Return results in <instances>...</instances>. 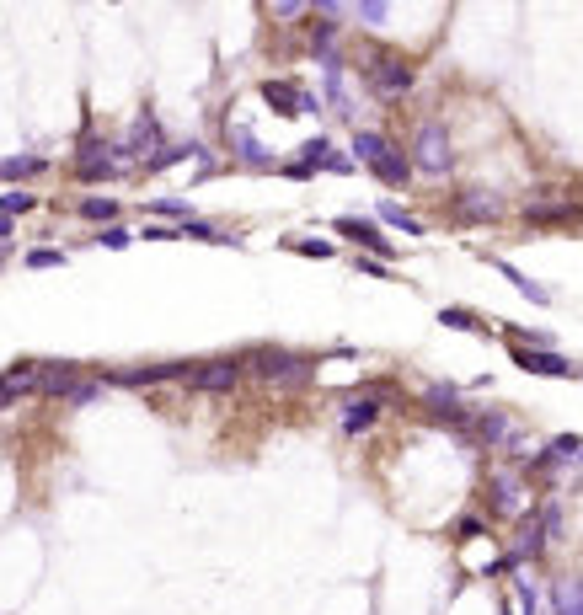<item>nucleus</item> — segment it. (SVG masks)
<instances>
[{"label":"nucleus","instance_id":"23","mask_svg":"<svg viewBox=\"0 0 583 615\" xmlns=\"http://www.w3.org/2000/svg\"><path fill=\"white\" fill-rule=\"evenodd\" d=\"M38 172H49V161H43V156H6V161H0V182H27Z\"/></svg>","mask_w":583,"mask_h":615},{"label":"nucleus","instance_id":"47","mask_svg":"<svg viewBox=\"0 0 583 615\" xmlns=\"http://www.w3.org/2000/svg\"><path fill=\"white\" fill-rule=\"evenodd\" d=\"M578 460H583V455H578Z\"/></svg>","mask_w":583,"mask_h":615},{"label":"nucleus","instance_id":"15","mask_svg":"<svg viewBox=\"0 0 583 615\" xmlns=\"http://www.w3.org/2000/svg\"><path fill=\"white\" fill-rule=\"evenodd\" d=\"M343 434L348 439H359V434H370V428L380 423V396H370V391H359V396H348L343 402Z\"/></svg>","mask_w":583,"mask_h":615},{"label":"nucleus","instance_id":"18","mask_svg":"<svg viewBox=\"0 0 583 615\" xmlns=\"http://www.w3.org/2000/svg\"><path fill=\"white\" fill-rule=\"evenodd\" d=\"M230 145H236V156L247 161L252 172H273V166H279V161L268 156V145H257V134H252V129H230Z\"/></svg>","mask_w":583,"mask_h":615},{"label":"nucleus","instance_id":"19","mask_svg":"<svg viewBox=\"0 0 583 615\" xmlns=\"http://www.w3.org/2000/svg\"><path fill=\"white\" fill-rule=\"evenodd\" d=\"M198 150H204L198 140H182V145H161L156 156L145 161V172H172V166H182V161H198Z\"/></svg>","mask_w":583,"mask_h":615},{"label":"nucleus","instance_id":"37","mask_svg":"<svg viewBox=\"0 0 583 615\" xmlns=\"http://www.w3.org/2000/svg\"><path fill=\"white\" fill-rule=\"evenodd\" d=\"M546 450L557 455V460H578V455H583V439H578V434H557V439L546 444Z\"/></svg>","mask_w":583,"mask_h":615},{"label":"nucleus","instance_id":"46","mask_svg":"<svg viewBox=\"0 0 583 615\" xmlns=\"http://www.w3.org/2000/svg\"><path fill=\"white\" fill-rule=\"evenodd\" d=\"M0 263H6V246H0Z\"/></svg>","mask_w":583,"mask_h":615},{"label":"nucleus","instance_id":"12","mask_svg":"<svg viewBox=\"0 0 583 615\" xmlns=\"http://www.w3.org/2000/svg\"><path fill=\"white\" fill-rule=\"evenodd\" d=\"M81 380L86 375H81L75 359H38V396H49V402H65Z\"/></svg>","mask_w":583,"mask_h":615},{"label":"nucleus","instance_id":"27","mask_svg":"<svg viewBox=\"0 0 583 615\" xmlns=\"http://www.w3.org/2000/svg\"><path fill=\"white\" fill-rule=\"evenodd\" d=\"M439 327H450V332H482V321H477V311H466V305H444Z\"/></svg>","mask_w":583,"mask_h":615},{"label":"nucleus","instance_id":"13","mask_svg":"<svg viewBox=\"0 0 583 615\" xmlns=\"http://www.w3.org/2000/svg\"><path fill=\"white\" fill-rule=\"evenodd\" d=\"M487 503H493L498 519H509V514L519 519L530 509V503H525V482H519L514 471H493V482H487Z\"/></svg>","mask_w":583,"mask_h":615},{"label":"nucleus","instance_id":"8","mask_svg":"<svg viewBox=\"0 0 583 615\" xmlns=\"http://www.w3.org/2000/svg\"><path fill=\"white\" fill-rule=\"evenodd\" d=\"M466 439L477 444V450H514V444H519V434H514V418H509L503 407H482V412H471Z\"/></svg>","mask_w":583,"mask_h":615},{"label":"nucleus","instance_id":"36","mask_svg":"<svg viewBox=\"0 0 583 615\" xmlns=\"http://www.w3.org/2000/svg\"><path fill=\"white\" fill-rule=\"evenodd\" d=\"M386 0H359V6H354V17L364 22V27H380V22H386Z\"/></svg>","mask_w":583,"mask_h":615},{"label":"nucleus","instance_id":"24","mask_svg":"<svg viewBox=\"0 0 583 615\" xmlns=\"http://www.w3.org/2000/svg\"><path fill=\"white\" fill-rule=\"evenodd\" d=\"M337 156V150H332V140H327V134H316V140H305L300 145V166H305V172H327V161Z\"/></svg>","mask_w":583,"mask_h":615},{"label":"nucleus","instance_id":"44","mask_svg":"<svg viewBox=\"0 0 583 615\" xmlns=\"http://www.w3.org/2000/svg\"><path fill=\"white\" fill-rule=\"evenodd\" d=\"M327 172H337V177H348V172H354V156H332V161H327Z\"/></svg>","mask_w":583,"mask_h":615},{"label":"nucleus","instance_id":"21","mask_svg":"<svg viewBox=\"0 0 583 615\" xmlns=\"http://www.w3.org/2000/svg\"><path fill=\"white\" fill-rule=\"evenodd\" d=\"M551 610L557 615H583V578H557L551 583Z\"/></svg>","mask_w":583,"mask_h":615},{"label":"nucleus","instance_id":"4","mask_svg":"<svg viewBox=\"0 0 583 615\" xmlns=\"http://www.w3.org/2000/svg\"><path fill=\"white\" fill-rule=\"evenodd\" d=\"M412 172H423V177H444L455 166V150H450V129L444 123L428 118L423 129H418V140H412Z\"/></svg>","mask_w":583,"mask_h":615},{"label":"nucleus","instance_id":"38","mask_svg":"<svg viewBox=\"0 0 583 615\" xmlns=\"http://www.w3.org/2000/svg\"><path fill=\"white\" fill-rule=\"evenodd\" d=\"M514 599H519V610H525V615H541V594L530 589V578H514Z\"/></svg>","mask_w":583,"mask_h":615},{"label":"nucleus","instance_id":"39","mask_svg":"<svg viewBox=\"0 0 583 615\" xmlns=\"http://www.w3.org/2000/svg\"><path fill=\"white\" fill-rule=\"evenodd\" d=\"M289 252H300V257H321V263H327L332 257V241H284Z\"/></svg>","mask_w":583,"mask_h":615},{"label":"nucleus","instance_id":"26","mask_svg":"<svg viewBox=\"0 0 583 615\" xmlns=\"http://www.w3.org/2000/svg\"><path fill=\"white\" fill-rule=\"evenodd\" d=\"M150 214H156V220L161 225H188L193 220V204H188V198H156V204H150Z\"/></svg>","mask_w":583,"mask_h":615},{"label":"nucleus","instance_id":"22","mask_svg":"<svg viewBox=\"0 0 583 615\" xmlns=\"http://www.w3.org/2000/svg\"><path fill=\"white\" fill-rule=\"evenodd\" d=\"M81 220H91V225H118V198H102V193H86L81 204Z\"/></svg>","mask_w":583,"mask_h":615},{"label":"nucleus","instance_id":"42","mask_svg":"<svg viewBox=\"0 0 583 615\" xmlns=\"http://www.w3.org/2000/svg\"><path fill=\"white\" fill-rule=\"evenodd\" d=\"M359 273H364V279H391V263H380V257H359Z\"/></svg>","mask_w":583,"mask_h":615},{"label":"nucleus","instance_id":"10","mask_svg":"<svg viewBox=\"0 0 583 615\" xmlns=\"http://www.w3.org/2000/svg\"><path fill=\"white\" fill-rule=\"evenodd\" d=\"M263 102H268L279 118H305V113H321L316 91H305L300 81H263Z\"/></svg>","mask_w":583,"mask_h":615},{"label":"nucleus","instance_id":"35","mask_svg":"<svg viewBox=\"0 0 583 615\" xmlns=\"http://www.w3.org/2000/svg\"><path fill=\"white\" fill-rule=\"evenodd\" d=\"M27 268H65V252H59V246H33V252H27Z\"/></svg>","mask_w":583,"mask_h":615},{"label":"nucleus","instance_id":"2","mask_svg":"<svg viewBox=\"0 0 583 615\" xmlns=\"http://www.w3.org/2000/svg\"><path fill=\"white\" fill-rule=\"evenodd\" d=\"M364 81H370L375 97L402 102L407 91L418 86V65H412L402 49H370V54H364Z\"/></svg>","mask_w":583,"mask_h":615},{"label":"nucleus","instance_id":"41","mask_svg":"<svg viewBox=\"0 0 583 615\" xmlns=\"http://www.w3.org/2000/svg\"><path fill=\"white\" fill-rule=\"evenodd\" d=\"M22 396H33V391H22V386H11V380H6V375H0V412H6V407H17V402H22Z\"/></svg>","mask_w":583,"mask_h":615},{"label":"nucleus","instance_id":"20","mask_svg":"<svg viewBox=\"0 0 583 615\" xmlns=\"http://www.w3.org/2000/svg\"><path fill=\"white\" fill-rule=\"evenodd\" d=\"M455 214L460 220H498V198L466 188V193H455Z\"/></svg>","mask_w":583,"mask_h":615},{"label":"nucleus","instance_id":"16","mask_svg":"<svg viewBox=\"0 0 583 615\" xmlns=\"http://www.w3.org/2000/svg\"><path fill=\"white\" fill-rule=\"evenodd\" d=\"M370 172L386 182V188H407V177H412V161H407V150L402 145H386L380 156L370 161Z\"/></svg>","mask_w":583,"mask_h":615},{"label":"nucleus","instance_id":"32","mask_svg":"<svg viewBox=\"0 0 583 615\" xmlns=\"http://www.w3.org/2000/svg\"><path fill=\"white\" fill-rule=\"evenodd\" d=\"M129 241H134L129 225H102V230H97V246H107V252H124Z\"/></svg>","mask_w":583,"mask_h":615},{"label":"nucleus","instance_id":"40","mask_svg":"<svg viewBox=\"0 0 583 615\" xmlns=\"http://www.w3.org/2000/svg\"><path fill=\"white\" fill-rule=\"evenodd\" d=\"M145 241H182V225H161V220H150L145 230H140Z\"/></svg>","mask_w":583,"mask_h":615},{"label":"nucleus","instance_id":"43","mask_svg":"<svg viewBox=\"0 0 583 615\" xmlns=\"http://www.w3.org/2000/svg\"><path fill=\"white\" fill-rule=\"evenodd\" d=\"M279 172H284V177H295V182H311V177H316V172H305V166H300V161H284V166H279Z\"/></svg>","mask_w":583,"mask_h":615},{"label":"nucleus","instance_id":"30","mask_svg":"<svg viewBox=\"0 0 583 615\" xmlns=\"http://www.w3.org/2000/svg\"><path fill=\"white\" fill-rule=\"evenodd\" d=\"M33 209H38V193H22V188L0 193V214H6V220H17V214H33Z\"/></svg>","mask_w":583,"mask_h":615},{"label":"nucleus","instance_id":"28","mask_svg":"<svg viewBox=\"0 0 583 615\" xmlns=\"http://www.w3.org/2000/svg\"><path fill=\"white\" fill-rule=\"evenodd\" d=\"M380 220H386V225H396V230H407V236H423V220H418V214H407L402 204H391V198H386V204H380Z\"/></svg>","mask_w":583,"mask_h":615},{"label":"nucleus","instance_id":"17","mask_svg":"<svg viewBox=\"0 0 583 615\" xmlns=\"http://www.w3.org/2000/svg\"><path fill=\"white\" fill-rule=\"evenodd\" d=\"M482 257H487V263H493V268H498V273H503V279H509V284H514V289H519V295H525L530 305H551V295H546V289H541V284H535V279H525V273H519V268L509 263V257H498V252H493V246H482Z\"/></svg>","mask_w":583,"mask_h":615},{"label":"nucleus","instance_id":"9","mask_svg":"<svg viewBox=\"0 0 583 615\" xmlns=\"http://www.w3.org/2000/svg\"><path fill=\"white\" fill-rule=\"evenodd\" d=\"M509 353H514V364L525 369V375H551V380H578L583 375V364L562 359L557 348H519V343H509Z\"/></svg>","mask_w":583,"mask_h":615},{"label":"nucleus","instance_id":"6","mask_svg":"<svg viewBox=\"0 0 583 615\" xmlns=\"http://www.w3.org/2000/svg\"><path fill=\"white\" fill-rule=\"evenodd\" d=\"M124 172H129V166L118 161V145L86 134L81 150H75V182H113V177H124Z\"/></svg>","mask_w":583,"mask_h":615},{"label":"nucleus","instance_id":"5","mask_svg":"<svg viewBox=\"0 0 583 615\" xmlns=\"http://www.w3.org/2000/svg\"><path fill=\"white\" fill-rule=\"evenodd\" d=\"M241 380H247V364L236 353H225V359H193V369H188V386L204 396H230Z\"/></svg>","mask_w":583,"mask_h":615},{"label":"nucleus","instance_id":"14","mask_svg":"<svg viewBox=\"0 0 583 615\" xmlns=\"http://www.w3.org/2000/svg\"><path fill=\"white\" fill-rule=\"evenodd\" d=\"M546 546H551V535H546V525H541V509H525L519 514V530H514V557L519 562H541L546 557Z\"/></svg>","mask_w":583,"mask_h":615},{"label":"nucleus","instance_id":"3","mask_svg":"<svg viewBox=\"0 0 583 615\" xmlns=\"http://www.w3.org/2000/svg\"><path fill=\"white\" fill-rule=\"evenodd\" d=\"M193 359H161V364H129V369H102V386H124V391H150L166 380H188Z\"/></svg>","mask_w":583,"mask_h":615},{"label":"nucleus","instance_id":"31","mask_svg":"<svg viewBox=\"0 0 583 615\" xmlns=\"http://www.w3.org/2000/svg\"><path fill=\"white\" fill-rule=\"evenodd\" d=\"M423 407H428V412H450V407H460V391L439 380V386H428V391H423Z\"/></svg>","mask_w":583,"mask_h":615},{"label":"nucleus","instance_id":"29","mask_svg":"<svg viewBox=\"0 0 583 615\" xmlns=\"http://www.w3.org/2000/svg\"><path fill=\"white\" fill-rule=\"evenodd\" d=\"M578 209H567V204H530L525 209V220H535V225H567Z\"/></svg>","mask_w":583,"mask_h":615},{"label":"nucleus","instance_id":"33","mask_svg":"<svg viewBox=\"0 0 583 615\" xmlns=\"http://www.w3.org/2000/svg\"><path fill=\"white\" fill-rule=\"evenodd\" d=\"M477 535H487V519H482V514H460V519H455V541H460V546L477 541Z\"/></svg>","mask_w":583,"mask_h":615},{"label":"nucleus","instance_id":"45","mask_svg":"<svg viewBox=\"0 0 583 615\" xmlns=\"http://www.w3.org/2000/svg\"><path fill=\"white\" fill-rule=\"evenodd\" d=\"M11 236H17V220H6V214H0V246H6Z\"/></svg>","mask_w":583,"mask_h":615},{"label":"nucleus","instance_id":"1","mask_svg":"<svg viewBox=\"0 0 583 615\" xmlns=\"http://www.w3.org/2000/svg\"><path fill=\"white\" fill-rule=\"evenodd\" d=\"M241 364H247V375L268 380V386H305L316 375V359H305L295 348H273V343L241 353Z\"/></svg>","mask_w":583,"mask_h":615},{"label":"nucleus","instance_id":"34","mask_svg":"<svg viewBox=\"0 0 583 615\" xmlns=\"http://www.w3.org/2000/svg\"><path fill=\"white\" fill-rule=\"evenodd\" d=\"M102 391H107L102 380H81V386H75L65 402H70V407H91V402H102Z\"/></svg>","mask_w":583,"mask_h":615},{"label":"nucleus","instance_id":"7","mask_svg":"<svg viewBox=\"0 0 583 615\" xmlns=\"http://www.w3.org/2000/svg\"><path fill=\"white\" fill-rule=\"evenodd\" d=\"M166 145V129H161V118L156 113H150V107H140V113H134V123H129V134H124V140H118V161H124V166H134V161H150V156H156V150Z\"/></svg>","mask_w":583,"mask_h":615},{"label":"nucleus","instance_id":"11","mask_svg":"<svg viewBox=\"0 0 583 615\" xmlns=\"http://www.w3.org/2000/svg\"><path fill=\"white\" fill-rule=\"evenodd\" d=\"M332 230H337L343 241H354L359 252H375L380 263H391V257H396V246H391L386 236H380V225H375V220H359V214H337Z\"/></svg>","mask_w":583,"mask_h":615},{"label":"nucleus","instance_id":"25","mask_svg":"<svg viewBox=\"0 0 583 615\" xmlns=\"http://www.w3.org/2000/svg\"><path fill=\"white\" fill-rule=\"evenodd\" d=\"M386 145H391L386 134H375V129H359V134H354V166H370V161H375Z\"/></svg>","mask_w":583,"mask_h":615}]
</instances>
